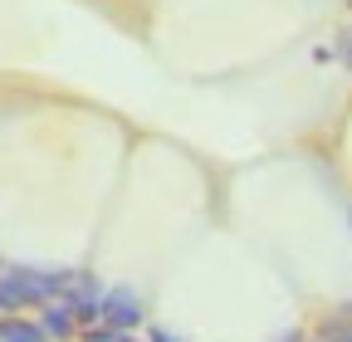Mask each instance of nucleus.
<instances>
[{"instance_id":"1","label":"nucleus","mask_w":352,"mask_h":342,"mask_svg":"<svg viewBox=\"0 0 352 342\" xmlns=\"http://www.w3.org/2000/svg\"><path fill=\"white\" fill-rule=\"evenodd\" d=\"M74 269H0V308H30V304H50V298H64Z\"/></svg>"},{"instance_id":"2","label":"nucleus","mask_w":352,"mask_h":342,"mask_svg":"<svg viewBox=\"0 0 352 342\" xmlns=\"http://www.w3.org/2000/svg\"><path fill=\"white\" fill-rule=\"evenodd\" d=\"M142 313H147L142 293H138V288H127V284L108 288V293H103V304H98V323H108V328H118V332L138 328V323H142Z\"/></svg>"},{"instance_id":"3","label":"nucleus","mask_w":352,"mask_h":342,"mask_svg":"<svg viewBox=\"0 0 352 342\" xmlns=\"http://www.w3.org/2000/svg\"><path fill=\"white\" fill-rule=\"evenodd\" d=\"M39 328L50 332V337H59V342H64V337H74V332H78V313L64 304V298H50V304H44V318H39Z\"/></svg>"},{"instance_id":"4","label":"nucleus","mask_w":352,"mask_h":342,"mask_svg":"<svg viewBox=\"0 0 352 342\" xmlns=\"http://www.w3.org/2000/svg\"><path fill=\"white\" fill-rule=\"evenodd\" d=\"M0 342H50V332L25 318H0Z\"/></svg>"},{"instance_id":"5","label":"nucleus","mask_w":352,"mask_h":342,"mask_svg":"<svg viewBox=\"0 0 352 342\" xmlns=\"http://www.w3.org/2000/svg\"><path fill=\"white\" fill-rule=\"evenodd\" d=\"M318 342H352V313H347V308H338V313L318 328Z\"/></svg>"},{"instance_id":"6","label":"nucleus","mask_w":352,"mask_h":342,"mask_svg":"<svg viewBox=\"0 0 352 342\" xmlns=\"http://www.w3.org/2000/svg\"><path fill=\"white\" fill-rule=\"evenodd\" d=\"M83 342H122V332L103 323V328H94V332H83Z\"/></svg>"},{"instance_id":"7","label":"nucleus","mask_w":352,"mask_h":342,"mask_svg":"<svg viewBox=\"0 0 352 342\" xmlns=\"http://www.w3.org/2000/svg\"><path fill=\"white\" fill-rule=\"evenodd\" d=\"M152 342H182V337H171L166 328H152Z\"/></svg>"},{"instance_id":"8","label":"nucleus","mask_w":352,"mask_h":342,"mask_svg":"<svg viewBox=\"0 0 352 342\" xmlns=\"http://www.w3.org/2000/svg\"><path fill=\"white\" fill-rule=\"evenodd\" d=\"M122 342H132V337H127V332H122Z\"/></svg>"},{"instance_id":"9","label":"nucleus","mask_w":352,"mask_h":342,"mask_svg":"<svg viewBox=\"0 0 352 342\" xmlns=\"http://www.w3.org/2000/svg\"><path fill=\"white\" fill-rule=\"evenodd\" d=\"M347 313H352V304H347Z\"/></svg>"},{"instance_id":"10","label":"nucleus","mask_w":352,"mask_h":342,"mask_svg":"<svg viewBox=\"0 0 352 342\" xmlns=\"http://www.w3.org/2000/svg\"><path fill=\"white\" fill-rule=\"evenodd\" d=\"M347 5H352V0H347Z\"/></svg>"}]
</instances>
